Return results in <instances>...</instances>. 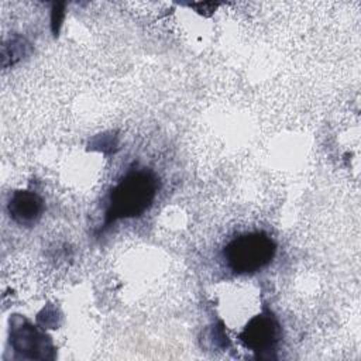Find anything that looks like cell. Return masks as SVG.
<instances>
[{
	"label": "cell",
	"instance_id": "1",
	"mask_svg": "<svg viewBox=\"0 0 361 361\" xmlns=\"http://www.w3.org/2000/svg\"><path fill=\"white\" fill-rule=\"evenodd\" d=\"M158 192V179L149 169L128 171L111 189L103 228L120 219L140 217L148 210Z\"/></svg>",
	"mask_w": 361,
	"mask_h": 361
},
{
	"label": "cell",
	"instance_id": "2",
	"mask_svg": "<svg viewBox=\"0 0 361 361\" xmlns=\"http://www.w3.org/2000/svg\"><path fill=\"white\" fill-rule=\"evenodd\" d=\"M276 252L275 241L264 231L240 234L223 250L226 265L237 275L255 274L267 267Z\"/></svg>",
	"mask_w": 361,
	"mask_h": 361
},
{
	"label": "cell",
	"instance_id": "3",
	"mask_svg": "<svg viewBox=\"0 0 361 361\" xmlns=\"http://www.w3.org/2000/svg\"><path fill=\"white\" fill-rule=\"evenodd\" d=\"M238 338L247 348L257 353L274 350L281 338V326L272 312L265 309L247 323Z\"/></svg>",
	"mask_w": 361,
	"mask_h": 361
},
{
	"label": "cell",
	"instance_id": "4",
	"mask_svg": "<svg viewBox=\"0 0 361 361\" xmlns=\"http://www.w3.org/2000/svg\"><path fill=\"white\" fill-rule=\"evenodd\" d=\"M44 209L45 204L42 197L38 193L27 189L13 192L7 203V212L11 220L25 227L35 226L39 221Z\"/></svg>",
	"mask_w": 361,
	"mask_h": 361
}]
</instances>
